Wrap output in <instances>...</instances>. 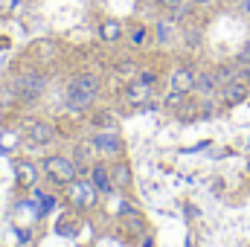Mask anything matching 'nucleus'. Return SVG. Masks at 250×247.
<instances>
[{"mask_svg":"<svg viewBox=\"0 0 250 247\" xmlns=\"http://www.w3.org/2000/svg\"><path fill=\"white\" fill-rule=\"evenodd\" d=\"M87 178L93 181V186L99 189V195H114V178H111V163L108 160H96V163H90V172H87Z\"/></svg>","mask_w":250,"mask_h":247,"instance_id":"obj_6","label":"nucleus"},{"mask_svg":"<svg viewBox=\"0 0 250 247\" xmlns=\"http://www.w3.org/2000/svg\"><path fill=\"white\" fill-rule=\"evenodd\" d=\"M44 175H47V181H53L56 186H67V184H73L82 172H79V166L73 163L70 154H47L44 157Z\"/></svg>","mask_w":250,"mask_h":247,"instance_id":"obj_3","label":"nucleus"},{"mask_svg":"<svg viewBox=\"0 0 250 247\" xmlns=\"http://www.w3.org/2000/svg\"><path fill=\"white\" fill-rule=\"evenodd\" d=\"M245 12L250 15V0H245Z\"/></svg>","mask_w":250,"mask_h":247,"instance_id":"obj_25","label":"nucleus"},{"mask_svg":"<svg viewBox=\"0 0 250 247\" xmlns=\"http://www.w3.org/2000/svg\"><path fill=\"white\" fill-rule=\"evenodd\" d=\"M111 178H114V186L117 189H128L131 186V166H128V160L117 157L111 163Z\"/></svg>","mask_w":250,"mask_h":247,"instance_id":"obj_15","label":"nucleus"},{"mask_svg":"<svg viewBox=\"0 0 250 247\" xmlns=\"http://www.w3.org/2000/svg\"><path fill=\"white\" fill-rule=\"evenodd\" d=\"M221 84H218V76H215V70H207V73H195V93H201V96H212L215 90H218Z\"/></svg>","mask_w":250,"mask_h":247,"instance_id":"obj_12","label":"nucleus"},{"mask_svg":"<svg viewBox=\"0 0 250 247\" xmlns=\"http://www.w3.org/2000/svg\"><path fill=\"white\" fill-rule=\"evenodd\" d=\"M148 44V29L140 23V26H131L128 29V47H134V50H143Z\"/></svg>","mask_w":250,"mask_h":247,"instance_id":"obj_17","label":"nucleus"},{"mask_svg":"<svg viewBox=\"0 0 250 247\" xmlns=\"http://www.w3.org/2000/svg\"><path fill=\"white\" fill-rule=\"evenodd\" d=\"M90 123L99 125V128H117V120H114V114H111V111H99V114H93V117H90Z\"/></svg>","mask_w":250,"mask_h":247,"instance_id":"obj_20","label":"nucleus"},{"mask_svg":"<svg viewBox=\"0 0 250 247\" xmlns=\"http://www.w3.org/2000/svg\"><path fill=\"white\" fill-rule=\"evenodd\" d=\"M134 79H140L143 84H148V87H154L157 82H160V76H157V70H148V67H137V76Z\"/></svg>","mask_w":250,"mask_h":247,"instance_id":"obj_19","label":"nucleus"},{"mask_svg":"<svg viewBox=\"0 0 250 247\" xmlns=\"http://www.w3.org/2000/svg\"><path fill=\"white\" fill-rule=\"evenodd\" d=\"M189 3H195V6H215L218 0H189Z\"/></svg>","mask_w":250,"mask_h":247,"instance_id":"obj_24","label":"nucleus"},{"mask_svg":"<svg viewBox=\"0 0 250 247\" xmlns=\"http://www.w3.org/2000/svg\"><path fill=\"white\" fill-rule=\"evenodd\" d=\"M15 175H18V186L21 189H35L38 186V166L29 163V160H18L15 163Z\"/></svg>","mask_w":250,"mask_h":247,"instance_id":"obj_10","label":"nucleus"},{"mask_svg":"<svg viewBox=\"0 0 250 247\" xmlns=\"http://www.w3.org/2000/svg\"><path fill=\"white\" fill-rule=\"evenodd\" d=\"M93 154H96V151H93L90 140H84V143H79V145L73 148V154H70V157H73V163L79 166V172H82V175H87V172H90V157H93Z\"/></svg>","mask_w":250,"mask_h":247,"instance_id":"obj_14","label":"nucleus"},{"mask_svg":"<svg viewBox=\"0 0 250 247\" xmlns=\"http://www.w3.org/2000/svg\"><path fill=\"white\" fill-rule=\"evenodd\" d=\"M90 145L102 160H117L123 157V140L117 134V128H99L96 134H90Z\"/></svg>","mask_w":250,"mask_h":247,"instance_id":"obj_5","label":"nucleus"},{"mask_svg":"<svg viewBox=\"0 0 250 247\" xmlns=\"http://www.w3.org/2000/svg\"><path fill=\"white\" fill-rule=\"evenodd\" d=\"M18 96L23 102H38L44 93H47V76L41 70H23L18 76V84H15Z\"/></svg>","mask_w":250,"mask_h":247,"instance_id":"obj_4","label":"nucleus"},{"mask_svg":"<svg viewBox=\"0 0 250 247\" xmlns=\"http://www.w3.org/2000/svg\"><path fill=\"white\" fill-rule=\"evenodd\" d=\"M64 189H67V204H70L76 212H90V209L99 206V189L93 186L90 178L79 175L73 184H67Z\"/></svg>","mask_w":250,"mask_h":247,"instance_id":"obj_2","label":"nucleus"},{"mask_svg":"<svg viewBox=\"0 0 250 247\" xmlns=\"http://www.w3.org/2000/svg\"><path fill=\"white\" fill-rule=\"evenodd\" d=\"M154 41L160 47H172L178 41V21L175 18H160L154 26Z\"/></svg>","mask_w":250,"mask_h":247,"instance_id":"obj_8","label":"nucleus"},{"mask_svg":"<svg viewBox=\"0 0 250 247\" xmlns=\"http://www.w3.org/2000/svg\"><path fill=\"white\" fill-rule=\"evenodd\" d=\"M163 9H169V12H175V9H181V6H187L189 0H157Z\"/></svg>","mask_w":250,"mask_h":247,"instance_id":"obj_22","label":"nucleus"},{"mask_svg":"<svg viewBox=\"0 0 250 247\" xmlns=\"http://www.w3.org/2000/svg\"><path fill=\"white\" fill-rule=\"evenodd\" d=\"M32 192H35V198H38V212H41V215H47V212H53V206H56V198H53L50 192H41L38 186H35Z\"/></svg>","mask_w":250,"mask_h":247,"instance_id":"obj_18","label":"nucleus"},{"mask_svg":"<svg viewBox=\"0 0 250 247\" xmlns=\"http://www.w3.org/2000/svg\"><path fill=\"white\" fill-rule=\"evenodd\" d=\"M245 96H248V82H245V79H233V82L221 84V99H224V105H239Z\"/></svg>","mask_w":250,"mask_h":247,"instance_id":"obj_11","label":"nucleus"},{"mask_svg":"<svg viewBox=\"0 0 250 247\" xmlns=\"http://www.w3.org/2000/svg\"><path fill=\"white\" fill-rule=\"evenodd\" d=\"M192 87H195V70L192 67H175L172 76H169V90L189 93Z\"/></svg>","mask_w":250,"mask_h":247,"instance_id":"obj_9","label":"nucleus"},{"mask_svg":"<svg viewBox=\"0 0 250 247\" xmlns=\"http://www.w3.org/2000/svg\"><path fill=\"white\" fill-rule=\"evenodd\" d=\"M239 62H242V64H248V62H250V41H248V47L242 50V56H239Z\"/></svg>","mask_w":250,"mask_h":247,"instance_id":"obj_23","label":"nucleus"},{"mask_svg":"<svg viewBox=\"0 0 250 247\" xmlns=\"http://www.w3.org/2000/svg\"><path fill=\"white\" fill-rule=\"evenodd\" d=\"M56 137H59V134H56V125L53 123H41V120L32 123L29 125V131H26V140H29L32 145H53Z\"/></svg>","mask_w":250,"mask_h":247,"instance_id":"obj_7","label":"nucleus"},{"mask_svg":"<svg viewBox=\"0 0 250 247\" xmlns=\"http://www.w3.org/2000/svg\"><path fill=\"white\" fill-rule=\"evenodd\" d=\"M99 38H102L105 44H117V41L123 38V23H120V21H102Z\"/></svg>","mask_w":250,"mask_h":247,"instance_id":"obj_16","label":"nucleus"},{"mask_svg":"<svg viewBox=\"0 0 250 247\" xmlns=\"http://www.w3.org/2000/svg\"><path fill=\"white\" fill-rule=\"evenodd\" d=\"M148 96H151V87L143 84L140 79H131V82L125 84V99H128V102H134V105H146Z\"/></svg>","mask_w":250,"mask_h":247,"instance_id":"obj_13","label":"nucleus"},{"mask_svg":"<svg viewBox=\"0 0 250 247\" xmlns=\"http://www.w3.org/2000/svg\"><path fill=\"white\" fill-rule=\"evenodd\" d=\"M184 96H187V93H178V90H169V93H166V105H169V108H178V105L184 102Z\"/></svg>","mask_w":250,"mask_h":247,"instance_id":"obj_21","label":"nucleus"},{"mask_svg":"<svg viewBox=\"0 0 250 247\" xmlns=\"http://www.w3.org/2000/svg\"><path fill=\"white\" fill-rule=\"evenodd\" d=\"M99 93H102L99 76H93V73H79V76H73V79L67 82V87H64V102H67L70 111H87V108L99 99Z\"/></svg>","mask_w":250,"mask_h":247,"instance_id":"obj_1","label":"nucleus"}]
</instances>
